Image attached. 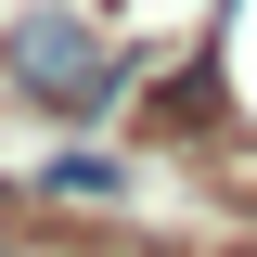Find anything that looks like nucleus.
Segmentation results:
<instances>
[{
    "mask_svg": "<svg viewBox=\"0 0 257 257\" xmlns=\"http://www.w3.org/2000/svg\"><path fill=\"white\" fill-rule=\"evenodd\" d=\"M116 39L90 26V13H26L13 26V90H39V103H64V116H90V103H116Z\"/></svg>",
    "mask_w": 257,
    "mask_h": 257,
    "instance_id": "nucleus-1",
    "label": "nucleus"
},
{
    "mask_svg": "<svg viewBox=\"0 0 257 257\" xmlns=\"http://www.w3.org/2000/svg\"><path fill=\"white\" fill-rule=\"evenodd\" d=\"M39 193H77V206H116V193H128V167H116V155H52V167H39Z\"/></svg>",
    "mask_w": 257,
    "mask_h": 257,
    "instance_id": "nucleus-2",
    "label": "nucleus"
},
{
    "mask_svg": "<svg viewBox=\"0 0 257 257\" xmlns=\"http://www.w3.org/2000/svg\"><path fill=\"white\" fill-rule=\"evenodd\" d=\"M0 257H13V244H0Z\"/></svg>",
    "mask_w": 257,
    "mask_h": 257,
    "instance_id": "nucleus-3",
    "label": "nucleus"
}]
</instances>
